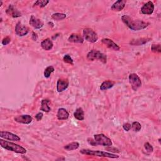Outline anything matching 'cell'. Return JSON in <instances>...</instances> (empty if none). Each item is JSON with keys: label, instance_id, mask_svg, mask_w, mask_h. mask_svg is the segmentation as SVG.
Segmentation results:
<instances>
[{"label": "cell", "instance_id": "1", "mask_svg": "<svg viewBox=\"0 0 161 161\" xmlns=\"http://www.w3.org/2000/svg\"><path fill=\"white\" fill-rule=\"evenodd\" d=\"M122 20L126 26L134 31H138V30L145 29L149 25L148 23L142 21V20H134L128 15H123L122 16Z\"/></svg>", "mask_w": 161, "mask_h": 161}, {"label": "cell", "instance_id": "2", "mask_svg": "<svg viewBox=\"0 0 161 161\" xmlns=\"http://www.w3.org/2000/svg\"><path fill=\"white\" fill-rule=\"evenodd\" d=\"M0 145L5 149H6L9 151H12V152H14L17 154H25L27 153V150L24 147L3 139H0Z\"/></svg>", "mask_w": 161, "mask_h": 161}, {"label": "cell", "instance_id": "3", "mask_svg": "<svg viewBox=\"0 0 161 161\" xmlns=\"http://www.w3.org/2000/svg\"><path fill=\"white\" fill-rule=\"evenodd\" d=\"M80 153L86 156H91L96 157H108L112 159L118 158L119 156L116 154L112 153L103 152V151L99 150H93L89 149H82L80 150Z\"/></svg>", "mask_w": 161, "mask_h": 161}, {"label": "cell", "instance_id": "4", "mask_svg": "<svg viewBox=\"0 0 161 161\" xmlns=\"http://www.w3.org/2000/svg\"><path fill=\"white\" fill-rule=\"evenodd\" d=\"M87 59L91 61H94L95 60H98L99 61L106 64L107 62V56L106 54L96 50H92L87 54Z\"/></svg>", "mask_w": 161, "mask_h": 161}, {"label": "cell", "instance_id": "5", "mask_svg": "<svg viewBox=\"0 0 161 161\" xmlns=\"http://www.w3.org/2000/svg\"><path fill=\"white\" fill-rule=\"evenodd\" d=\"M94 138L95 142L96 143L97 145L108 147V146H112L113 144L112 140L103 134L95 135Z\"/></svg>", "mask_w": 161, "mask_h": 161}, {"label": "cell", "instance_id": "6", "mask_svg": "<svg viewBox=\"0 0 161 161\" xmlns=\"http://www.w3.org/2000/svg\"><path fill=\"white\" fill-rule=\"evenodd\" d=\"M83 38L88 42L95 43L98 41V37L97 34L92 29L87 28L83 30Z\"/></svg>", "mask_w": 161, "mask_h": 161}, {"label": "cell", "instance_id": "7", "mask_svg": "<svg viewBox=\"0 0 161 161\" xmlns=\"http://www.w3.org/2000/svg\"><path fill=\"white\" fill-rule=\"evenodd\" d=\"M129 82L134 91H137L138 88L142 86V81L139 76L135 73L130 74L128 76Z\"/></svg>", "mask_w": 161, "mask_h": 161}, {"label": "cell", "instance_id": "8", "mask_svg": "<svg viewBox=\"0 0 161 161\" xmlns=\"http://www.w3.org/2000/svg\"><path fill=\"white\" fill-rule=\"evenodd\" d=\"M29 32V28L23 25L21 22H18L15 27V33L20 37H23L28 34Z\"/></svg>", "mask_w": 161, "mask_h": 161}, {"label": "cell", "instance_id": "9", "mask_svg": "<svg viewBox=\"0 0 161 161\" xmlns=\"http://www.w3.org/2000/svg\"><path fill=\"white\" fill-rule=\"evenodd\" d=\"M14 120L17 123L28 125L32 122L33 118L29 115H22L16 116L15 117Z\"/></svg>", "mask_w": 161, "mask_h": 161}, {"label": "cell", "instance_id": "10", "mask_svg": "<svg viewBox=\"0 0 161 161\" xmlns=\"http://www.w3.org/2000/svg\"><path fill=\"white\" fill-rule=\"evenodd\" d=\"M0 137L9 141H15V142H19L21 140L18 135L9 132H6V131H2L0 132Z\"/></svg>", "mask_w": 161, "mask_h": 161}, {"label": "cell", "instance_id": "11", "mask_svg": "<svg viewBox=\"0 0 161 161\" xmlns=\"http://www.w3.org/2000/svg\"><path fill=\"white\" fill-rule=\"evenodd\" d=\"M154 11V4L152 2H148L141 8V12L144 15H150Z\"/></svg>", "mask_w": 161, "mask_h": 161}, {"label": "cell", "instance_id": "12", "mask_svg": "<svg viewBox=\"0 0 161 161\" xmlns=\"http://www.w3.org/2000/svg\"><path fill=\"white\" fill-rule=\"evenodd\" d=\"M30 25L35 29H40L44 27V23L42 20L36 18L35 16L32 15L30 19Z\"/></svg>", "mask_w": 161, "mask_h": 161}, {"label": "cell", "instance_id": "13", "mask_svg": "<svg viewBox=\"0 0 161 161\" xmlns=\"http://www.w3.org/2000/svg\"><path fill=\"white\" fill-rule=\"evenodd\" d=\"M69 80L64 79H59L57 83V91L59 93H62L69 87Z\"/></svg>", "mask_w": 161, "mask_h": 161}, {"label": "cell", "instance_id": "14", "mask_svg": "<svg viewBox=\"0 0 161 161\" xmlns=\"http://www.w3.org/2000/svg\"><path fill=\"white\" fill-rule=\"evenodd\" d=\"M6 13L7 15L13 18H18L22 16V13L13 5H9L6 10Z\"/></svg>", "mask_w": 161, "mask_h": 161}, {"label": "cell", "instance_id": "15", "mask_svg": "<svg viewBox=\"0 0 161 161\" xmlns=\"http://www.w3.org/2000/svg\"><path fill=\"white\" fill-rule=\"evenodd\" d=\"M102 42L105 44L108 48L115 50V51H118V50H120V47L111 39L103 38L102 40Z\"/></svg>", "mask_w": 161, "mask_h": 161}, {"label": "cell", "instance_id": "16", "mask_svg": "<svg viewBox=\"0 0 161 161\" xmlns=\"http://www.w3.org/2000/svg\"><path fill=\"white\" fill-rule=\"evenodd\" d=\"M68 42L71 43L83 44L84 42V38L80 35L77 34H73L68 38Z\"/></svg>", "mask_w": 161, "mask_h": 161}, {"label": "cell", "instance_id": "17", "mask_svg": "<svg viewBox=\"0 0 161 161\" xmlns=\"http://www.w3.org/2000/svg\"><path fill=\"white\" fill-rule=\"evenodd\" d=\"M126 2L123 0H118L113 4L112 6V10L114 12H121L125 8Z\"/></svg>", "mask_w": 161, "mask_h": 161}, {"label": "cell", "instance_id": "18", "mask_svg": "<svg viewBox=\"0 0 161 161\" xmlns=\"http://www.w3.org/2000/svg\"><path fill=\"white\" fill-rule=\"evenodd\" d=\"M57 119L59 120H67L69 117V114L67 111L63 108H59L57 113Z\"/></svg>", "mask_w": 161, "mask_h": 161}, {"label": "cell", "instance_id": "19", "mask_svg": "<svg viewBox=\"0 0 161 161\" xmlns=\"http://www.w3.org/2000/svg\"><path fill=\"white\" fill-rule=\"evenodd\" d=\"M150 40V38H138V39H135V40H132V41L130 42V45H142L146 43H147L148 42H149Z\"/></svg>", "mask_w": 161, "mask_h": 161}, {"label": "cell", "instance_id": "20", "mask_svg": "<svg viewBox=\"0 0 161 161\" xmlns=\"http://www.w3.org/2000/svg\"><path fill=\"white\" fill-rule=\"evenodd\" d=\"M53 46H54V44H53L52 41L48 38L44 40L43 41L41 42L42 48L45 50H51Z\"/></svg>", "mask_w": 161, "mask_h": 161}, {"label": "cell", "instance_id": "21", "mask_svg": "<svg viewBox=\"0 0 161 161\" xmlns=\"http://www.w3.org/2000/svg\"><path fill=\"white\" fill-rule=\"evenodd\" d=\"M114 85H115V82L112 81V80H105V81L102 84H101L100 89L102 91H106V90H108L110 88H113Z\"/></svg>", "mask_w": 161, "mask_h": 161}, {"label": "cell", "instance_id": "22", "mask_svg": "<svg viewBox=\"0 0 161 161\" xmlns=\"http://www.w3.org/2000/svg\"><path fill=\"white\" fill-rule=\"evenodd\" d=\"M50 103V101L47 99H44L42 100L41 102V108H40V110L43 111L44 112H49L51 110V108L48 106V103Z\"/></svg>", "mask_w": 161, "mask_h": 161}, {"label": "cell", "instance_id": "23", "mask_svg": "<svg viewBox=\"0 0 161 161\" xmlns=\"http://www.w3.org/2000/svg\"><path fill=\"white\" fill-rule=\"evenodd\" d=\"M74 116L76 119L79 121L84 120V112L82 108H78L76 112L74 113Z\"/></svg>", "mask_w": 161, "mask_h": 161}, {"label": "cell", "instance_id": "24", "mask_svg": "<svg viewBox=\"0 0 161 161\" xmlns=\"http://www.w3.org/2000/svg\"><path fill=\"white\" fill-rule=\"evenodd\" d=\"M79 147V144L77 142H73L70 143L64 147V149L68 150V151H71L77 149Z\"/></svg>", "mask_w": 161, "mask_h": 161}, {"label": "cell", "instance_id": "25", "mask_svg": "<svg viewBox=\"0 0 161 161\" xmlns=\"http://www.w3.org/2000/svg\"><path fill=\"white\" fill-rule=\"evenodd\" d=\"M66 18V15L64 13H54L52 15V18L55 21H60V20H63Z\"/></svg>", "mask_w": 161, "mask_h": 161}, {"label": "cell", "instance_id": "26", "mask_svg": "<svg viewBox=\"0 0 161 161\" xmlns=\"http://www.w3.org/2000/svg\"><path fill=\"white\" fill-rule=\"evenodd\" d=\"M49 3L48 0H38L34 4V7L38 6L39 8H44Z\"/></svg>", "mask_w": 161, "mask_h": 161}, {"label": "cell", "instance_id": "27", "mask_svg": "<svg viewBox=\"0 0 161 161\" xmlns=\"http://www.w3.org/2000/svg\"><path fill=\"white\" fill-rule=\"evenodd\" d=\"M54 70H55V69L53 66H48L44 70L45 77L48 78L50 76V75H51V74L54 72Z\"/></svg>", "mask_w": 161, "mask_h": 161}, {"label": "cell", "instance_id": "28", "mask_svg": "<svg viewBox=\"0 0 161 161\" xmlns=\"http://www.w3.org/2000/svg\"><path fill=\"white\" fill-rule=\"evenodd\" d=\"M132 129L135 132H138L142 128V125L138 122H134L132 123Z\"/></svg>", "mask_w": 161, "mask_h": 161}, {"label": "cell", "instance_id": "29", "mask_svg": "<svg viewBox=\"0 0 161 161\" xmlns=\"http://www.w3.org/2000/svg\"><path fill=\"white\" fill-rule=\"evenodd\" d=\"M151 50L153 52L155 53H160L161 52V48L160 44H152L151 47Z\"/></svg>", "mask_w": 161, "mask_h": 161}, {"label": "cell", "instance_id": "30", "mask_svg": "<svg viewBox=\"0 0 161 161\" xmlns=\"http://www.w3.org/2000/svg\"><path fill=\"white\" fill-rule=\"evenodd\" d=\"M63 61L64 63L69 64H71V65L74 64L73 59L71 58V57H70L69 55H64V57H63Z\"/></svg>", "mask_w": 161, "mask_h": 161}, {"label": "cell", "instance_id": "31", "mask_svg": "<svg viewBox=\"0 0 161 161\" xmlns=\"http://www.w3.org/2000/svg\"><path fill=\"white\" fill-rule=\"evenodd\" d=\"M144 148L147 150V152L148 153H152L154 151V148L152 146V145H150L148 142H146L144 144Z\"/></svg>", "mask_w": 161, "mask_h": 161}, {"label": "cell", "instance_id": "32", "mask_svg": "<svg viewBox=\"0 0 161 161\" xmlns=\"http://www.w3.org/2000/svg\"><path fill=\"white\" fill-rule=\"evenodd\" d=\"M10 42H11V38H10L9 37H6L3 39L2 44L3 45H6L9 44L10 43Z\"/></svg>", "mask_w": 161, "mask_h": 161}, {"label": "cell", "instance_id": "33", "mask_svg": "<svg viewBox=\"0 0 161 161\" xmlns=\"http://www.w3.org/2000/svg\"><path fill=\"white\" fill-rule=\"evenodd\" d=\"M123 128L125 131H126V132H128V131L132 128V125H131V124L128 123H124L123 125Z\"/></svg>", "mask_w": 161, "mask_h": 161}, {"label": "cell", "instance_id": "34", "mask_svg": "<svg viewBox=\"0 0 161 161\" xmlns=\"http://www.w3.org/2000/svg\"><path fill=\"white\" fill-rule=\"evenodd\" d=\"M43 116H44V114L42 112H39L35 116V118H36L37 121H40L42 119Z\"/></svg>", "mask_w": 161, "mask_h": 161}, {"label": "cell", "instance_id": "35", "mask_svg": "<svg viewBox=\"0 0 161 161\" xmlns=\"http://www.w3.org/2000/svg\"><path fill=\"white\" fill-rule=\"evenodd\" d=\"M88 142H89V144L92 145H96V143L95 142V141L93 140L92 138H88Z\"/></svg>", "mask_w": 161, "mask_h": 161}, {"label": "cell", "instance_id": "36", "mask_svg": "<svg viewBox=\"0 0 161 161\" xmlns=\"http://www.w3.org/2000/svg\"><path fill=\"white\" fill-rule=\"evenodd\" d=\"M32 39L34 40V41H36L37 39V35L35 32H32Z\"/></svg>", "mask_w": 161, "mask_h": 161}, {"label": "cell", "instance_id": "37", "mask_svg": "<svg viewBox=\"0 0 161 161\" xmlns=\"http://www.w3.org/2000/svg\"><path fill=\"white\" fill-rule=\"evenodd\" d=\"M2 4H3V2H0V6H2Z\"/></svg>", "mask_w": 161, "mask_h": 161}]
</instances>
